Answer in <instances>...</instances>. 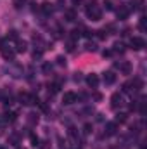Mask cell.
I'll use <instances>...</instances> for the list:
<instances>
[{
	"label": "cell",
	"mask_w": 147,
	"mask_h": 149,
	"mask_svg": "<svg viewBox=\"0 0 147 149\" xmlns=\"http://www.w3.org/2000/svg\"><path fill=\"white\" fill-rule=\"evenodd\" d=\"M0 149H3V148H0Z\"/></svg>",
	"instance_id": "obj_37"
},
{
	"label": "cell",
	"mask_w": 147,
	"mask_h": 149,
	"mask_svg": "<svg viewBox=\"0 0 147 149\" xmlns=\"http://www.w3.org/2000/svg\"><path fill=\"white\" fill-rule=\"evenodd\" d=\"M68 134H69V137H71V139H74V141L78 139V132H76V128H73V127H69Z\"/></svg>",
	"instance_id": "obj_21"
},
{
	"label": "cell",
	"mask_w": 147,
	"mask_h": 149,
	"mask_svg": "<svg viewBox=\"0 0 147 149\" xmlns=\"http://www.w3.org/2000/svg\"><path fill=\"white\" fill-rule=\"evenodd\" d=\"M104 5H106V9H107V10H112V2H109V0H107Z\"/></svg>",
	"instance_id": "obj_33"
},
{
	"label": "cell",
	"mask_w": 147,
	"mask_h": 149,
	"mask_svg": "<svg viewBox=\"0 0 147 149\" xmlns=\"http://www.w3.org/2000/svg\"><path fill=\"white\" fill-rule=\"evenodd\" d=\"M42 70H43V73H45V74L52 73V64H50V63H45V64H43V68H42Z\"/></svg>",
	"instance_id": "obj_22"
},
{
	"label": "cell",
	"mask_w": 147,
	"mask_h": 149,
	"mask_svg": "<svg viewBox=\"0 0 147 149\" xmlns=\"http://www.w3.org/2000/svg\"><path fill=\"white\" fill-rule=\"evenodd\" d=\"M26 120H28V123H30V125H37V123H38V114H35V113H30Z\"/></svg>",
	"instance_id": "obj_15"
},
{
	"label": "cell",
	"mask_w": 147,
	"mask_h": 149,
	"mask_svg": "<svg viewBox=\"0 0 147 149\" xmlns=\"http://www.w3.org/2000/svg\"><path fill=\"white\" fill-rule=\"evenodd\" d=\"M66 49H68L69 52H71V50L74 49V42H73V40H71V42H68V47H66Z\"/></svg>",
	"instance_id": "obj_32"
},
{
	"label": "cell",
	"mask_w": 147,
	"mask_h": 149,
	"mask_svg": "<svg viewBox=\"0 0 147 149\" xmlns=\"http://www.w3.org/2000/svg\"><path fill=\"white\" fill-rule=\"evenodd\" d=\"M0 50H2V56H3L5 61H14V56H16V50H14V49H10V47H2Z\"/></svg>",
	"instance_id": "obj_6"
},
{
	"label": "cell",
	"mask_w": 147,
	"mask_h": 149,
	"mask_svg": "<svg viewBox=\"0 0 147 149\" xmlns=\"http://www.w3.org/2000/svg\"><path fill=\"white\" fill-rule=\"evenodd\" d=\"M142 87H144V81H142L140 78H133V80H128V81L123 85V90L128 92V94H137Z\"/></svg>",
	"instance_id": "obj_1"
},
{
	"label": "cell",
	"mask_w": 147,
	"mask_h": 149,
	"mask_svg": "<svg viewBox=\"0 0 147 149\" xmlns=\"http://www.w3.org/2000/svg\"><path fill=\"white\" fill-rule=\"evenodd\" d=\"M116 132H118V123H114V121L106 123V135H114Z\"/></svg>",
	"instance_id": "obj_12"
},
{
	"label": "cell",
	"mask_w": 147,
	"mask_h": 149,
	"mask_svg": "<svg viewBox=\"0 0 147 149\" xmlns=\"http://www.w3.org/2000/svg\"><path fill=\"white\" fill-rule=\"evenodd\" d=\"M73 3L74 5H78V3H81V0H73Z\"/></svg>",
	"instance_id": "obj_35"
},
{
	"label": "cell",
	"mask_w": 147,
	"mask_h": 149,
	"mask_svg": "<svg viewBox=\"0 0 147 149\" xmlns=\"http://www.w3.org/2000/svg\"><path fill=\"white\" fill-rule=\"evenodd\" d=\"M55 61H57V64H59V66H64V64H66V59H64L62 56H59V57H57Z\"/></svg>",
	"instance_id": "obj_30"
},
{
	"label": "cell",
	"mask_w": 147,
	"mask_h": 149,
	"mask_svg": "<svg viewBox=\"0 0 147 149\" xmlns=\"http://www.w3.org/2000/svg\"><path fill=\"white\" fill-rule=\"evenodd\" d=\"M76 94L74 92H66L64 95H62V104H66V106H69V104H74L76 102Z\"/></svg>",
	"instance_id": "obj_7"
},
{
	"label": "cell",
	"mask_w": 147,
	"mask_h": 149,
	"mask_svg": "<svg viewBox=\"0 0 147 149\" xmlns=\"http://www.w3.org/2000/svg\"><path fill=\"white\" fill-rule=\"evenodd\" d=\"M139 28H140L142 31H146V17H142V19H140V24H139Z\"/></svg>",
	"instance_id": "obj_31"
},
{
	"label": "cell",
	"mask_w": 147,
	"mask_h": 149,
	"mask_svg": "<svg viewBox=\"0 0 147 149\" xmlns=\"http://www.w3.org/2000/svg\"><path fill=\"white\" fill-rule=\"evenodd\" d=\"M116 14H118V19H126V17L130 16V9L125 7V5H121V7L116 10Z\"/></svg>",
	"instance_id": "obj_10"
},
{
	"label": "cell",
	"mask_w": 147,
	"mask_h": 149,
	"mask_svg": "<svg viewBox=\"0 0 147 149\" xmlns=\"http://www.w3.org/2000/svg\"><path fill=\"white\" fill-rule=\"evenodd\" d=\"M85 12H87L88 19H92V21H99V19H102V10H101L99 5H95V3H90V5L85 9Z\"/></svg>",
	"instance_id": "obj_2"
},
{
	"label": "cell",
	"mask_w": 147,
	"mask_h": 149,
	"mask_svg": "<svg viewBox=\"0 0 147 149\" xmlns=\"http://www.w3.org/2000/svg\"><path fill=\"white\" fill-rule=\"evenodd\" d=\"M95 33H97V38H99V40H106V38H107L106 30H99V31H95Z\"/></svg>",
	"instance_id": "obj_20"
},
{
	"label": "cell",
	"mask_w": 147,
	"mask_h": 149,
	"mask_svg": "<svg viewBox=\"0 0 147 149\" xmlns=\"http://www.w3.org/2000/svg\"><path fill=\"white\" fill-rule=\"evenodd\" d=\"M26 47H28V43H26L24 40H23V42H21V40H17V43H16V49H14V50H16V52H26Z\"/></svg>",
	"instance_id": "obj_14"
},
{
	"label": "cell",
	"mask_w": 147,
	"mask_h": 149,
	"mask_svg": "<svg viewBox=\"0 0 147 149\" xmlns=\"http://www.w3.org/2000/svg\"><path fill=\"white\" fill-rule=\"evenodd\" d=\"M3 120H5V121H10V123H12V121H16V120H17V114H16V113H7Z\"/></svg>",
	"instance_id": "obj_18"
},
{
	"label": "cell",
	"mask_w": 147,
	"mask_h": 149,
	"mask_svg": "<svg viewBox=\"0 0 147 149\" xmlns=\"http://www.w3.org/2000/svg\"><path fill=\"white\" fill-rule=\"evenodd\" d=\"M19 101H21V104H24V106H31V104H38V99L35 97V95L28 94V92H23V94H19Z\"/></svg>",
	"instance_id": "obj_3"
},
{
	"label": "cell",
	"mask_w": 147,
	"mask_h": 149,
	"mask_svg": "<svg viewBox=\"0 0 147 149\" xmlns=\"http://www.w3.org/2000/svg\"><path fill=\"white\" fill-rule=\"evenodd\" d=\"M85 49H87V50H88V52H90V50H92V52H94V50H95V43H90V42H88V43H87V45H85Z\"/></svg>",
	"instance_id": "obj_29"
},
{
	"label": "cell",
	"mask_w": 147,
	"mask_h": 149,
	"mask_svg": "<svg viewBox=\"0 0 147 149\" xmlns=\"http://www.w3.org/2000/svg\"><path fill=\"white\" fill-rule=\"evenodd\" d=\"M126 120H128V116H126L125 113H118V114H116V121H114V123H125Z\"/></svg>",
	"instance_id": "obj_16"
},
{
	"label": "cell",
	"mask_w": 147,
	"mask_h": 149,
	"mask_svg": "<svg viewBox=\"0 0 147 149\" xmlns=\"http://www.w3.org/2000/svg\"><path fill=\"white\" fill-rule=\"evenodd\" d=\"M7 38H10V40H17V31H16V30H10L9 35H7Z\"/></svg>",
	"instance_id": "obj_27"
},
{
	"label": "cell",
	"mask_w": 147,
	"mask_h": 149,
	"mask_svg": "<svg viewBox=\"0 0 147 149\" xmlns=\"http://www.w3.org/2000/svg\"><path fill=\"white\" fill-rule=\"evenodd\" d=\"M114 50L116 52H125V45L123 43H114Z\"/></svg>",
	"instance_id": "obj_25"
},
{
	"label": "cell",
	"mask_w": 147,
	"mask_h": 149,
	"mask_svg": "<svg viewBox=\"0 0 147 149\" xmlns=\"http://www.w3.org/2000/svg\"><path fill=\"white\" fill-rule=\"evenodd\" d=\"M94 99H95V101H101V99H102V95H101V94H94Z\"/></svg>",
	"instance_id": "obj_34"
},
{
	"label": "cell",
	"mask_w": 147,
	"mask_h": 149,
	"mask_svg": "<svg viewBox=\"0 0 147 149\" xmlns=\"http://www.w3.org/2000/svg\"><path fill=\"white\" fill-rule=\"evenodd\" d=\"M30 141H31V144H33L35 148H37V146H38V142H40V141H38V137L35 135V134H31V135H30Z\"/></svg>",
	"instance_id": "obj_24"
},
{
	"label": "cell",
	"mask_w": 147,
	"mask_h": 149,
	"mask_svg": "<svg viewBox=\"0 0 147 149\" xmlns=\"http://www.w3.org/2000/svg\"><path fill=\"white\" fill-rule=\"evenodd\" d=\"M116 68L119 70V73H123V74L132 73V63L130 61H119V63H116Z\"/></svg>",
	"instance_id": "obj_4"
},
{
	"label": "cell",
	"mask_w": 147,
	"mask_h": 149,
	"mask_svg": "<svg viewBox=\"0 0 147 149\" xmlns=\"http://www.w3.org/2000/svg\"><path fill=\"white\" fill-rule=\"evenodd\" d=\"M123 104H125V101H123V95H121L119 92L112 94V97H111V106H112L114 109H118V108H121Z\"/></svg>",
	"instance_id": "obj_5"
},
{
	"label": "cell",
	"mask_w": 147,
	"mask_h": 149,
	"mask_svg": "<svg viewBox=\"0 0 147 149\" xmlns=\"http://www.w3.org/2000/svg\"><path fill=\"white\" fill-rule=\"evenodd\" d=\"M130 45H132L133 49L139 50V49H144V47H146V40L140 38V37H133L132 40H130Z\"/></svg>",
	"instance_id": "obj_8"
},
{
	"label": "cell",
	"mask_w": 147,
	"mask_h": 149,
	"mask_svg": "<svg viewBox=\"0 0 147 149\" xmlns=\"http://www.w3.org/2000/svg\"><path fill=\"white\" fill-rule=\"evenodd\" d=\"M23 5H24V0H14V7L16 9H21Z\"/></svg>",
	"instance_id": "obj_28"
},
{
	"label": "cell",
	"mask_w": 147,
	"mask_h": 149,
	"mask_svg": "<svg viewBox=\"0 0 147 149\" xmlns=\"http://www.w3.org/2000/svg\"><path fill=\"white\" fill-rule=\"evenodd\" d=\"M90 132H92V125H90V123H85V127H83V134L88 135Z\"/></svg>",
	"instance_id": "obj_26"
},
{
	"label": "cell",
	"mask_w": 147,
	"mask_h": 149,
	"mask_svg": "<svg viewBox=\"0 0 147 149\" xmlns=\"http://www.w3.org/2000/svg\"><path fill=\"white\" fill-rule=\"evenodd\" d=\"M87 85H88V87H92V88H95V87L99 85V76H97L95 73L88 74V76H87Z\"/></svg>",
	"instance_id": "obj_9"
},
{
	"label": "cell",
	"mask_w": 147,
	"mask_h": 149,
	"mask_svg": "<svg viewBox=\"0 0 147 149\" xmlns=\"http://www.w3.org/2000/svg\"><path fill=\"white\" fill-rule=\"evenodd\" d=\"M102 80H104V83H106V85H112V83L116 81V74L112 73V71H106L104 76H102Z\"/></svg>",
	"instance_id": "obj_11"
},
{
	"label": "cell",
	"mask_w": 147,
	"mask_h": 149,
	"mask_svg": "<svg viewBox=\"0 0 147 149\" xmlns=\"http://www.w3.org/2000/svg\"><path fill=\"white\" fill-rule=\"evenodd\" d=\"M42 10H43L45 14H52V10H54V9H52V3H49V2H45V3L42 5Z\"/></svg>",
	"instance_id": "obj_17"
},
{
	"label": "cell",
	"mask_w": 147,
	"mask_h": 149,
	"mask_svg": "<svg viewBox=\"0 0 147 149\" xmlns=\"http://www.w3.org/2000/svg\"><path fill=\"white\" fill-rule=\"evenodd\" d=\"M2 95H3V94H2V90H0V99H2Z\"/></svg>",
	"instance_id": "obj_36"
},
{
	"label": "cell",
	"mask_w": 147,
	"mask_h": 149,
	"mask_svg": "<svg viewBox=\"0 0 147 149\" xmlns=\"http://www.w3.org/2000/svg\"><path fill=\"white\" fill-rule=\"evenodd\" d=\"M9 142H10L12 146H17V144H19V137H17L16 134H12V135L9 137Z\"/></svg>",
	"instance_id": "obj_19"
},
{
	"label": "cell",
	"mask_w": 147,
	"mask_h": 149,
	"mask_svg": "<svg viewBox=\"0 0 147 149\" xmlns=\"http://www.w3.org/2000/svg\"><path fill=\"white\" fill-rule=\"evenodd\" d=\"M64 19H66L68 23H73L74 19H76V12H74L73 9H68V10H64Z\"/></svg>",
	"instance_id": "obj_13"
},
{
	"label": "cell",
	"mask_w": 147,
	"mask_h": 149,
	"mask_svg": "<svg viewBox=\"0 0 147 149\" xmlns=\"http://www.w3.org/2000/svg\"><path fill=\"white\" fill-rule=\"evenodd\" d=\"M81 37V33H80V28H76V30H73V31H71V40H76V38H80Z\"/></svg>",
	"instance_id": "obj_23"
}]
</instances>
